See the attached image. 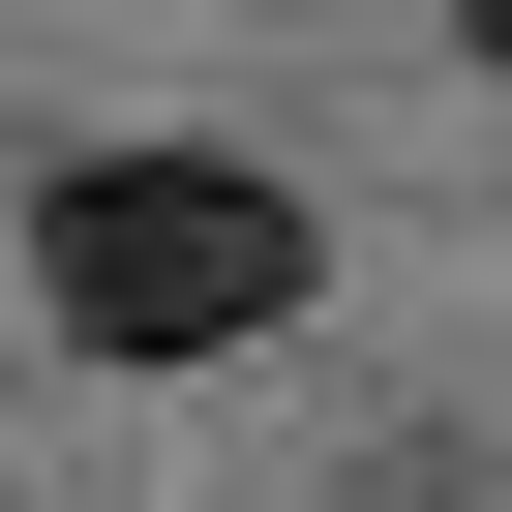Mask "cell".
<instances>
[{"label":"cell","instance_id":"6da1fadb","mask_svg":"<svg viewBox=\"0 0 512 512\" xmlns=\"http://www.w3.org/2000/svg\"><path fill=\"white\" fill-rule=\"evenodd\" d=\"M31 272H61L91 362H241V332L302 302V181H241V151H91V181L31 211Z\"/></svg>","mask_w":512,"mask_h":512},{"label":"cell","instance_id":"7a4b0ae2","mask_svg":"<svg viewBox=\"0 0 512 512\" xmlns=\"http://www.w3.org/2000/svg\"><path fill=\"white\" fill-rule=\"evenodd\" d=\"M452 31H482V61H512V0H452Z\"/></svg>","mask_w":512,"mask_h":512}]
</instances>
